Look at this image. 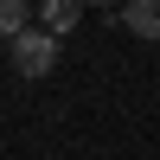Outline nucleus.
I'll use <instances>...</instances> for the list:
<instances>
[{"label":"nucleus","mask_w":160,"mask_h":160,"mask_svg":"<svg viewBox=\"0 0 160 160\" xmlns=\"http://www.w3.org/2000/svg\"><path fill=\"white\" fill-rule=\"evenodd\" d=\"M7 58H13V71L19 77H51V64H58V38L45 32V26H26V32H13L7 38Z\"/></svg>","instance_id":"f257e3e1"},{"label":"nucleus","mask_w":160,"mask_h":160,"mask_svg":"<svg viewBox=\"0 0 160 160\" xmlns=\"http://www.w3.org/2000/svg\"><path fill=\"white\" fill-rule=\"evenodd\" d=\"M122 26L135 38H148V45H160V0H128V7H122Z\"/></svg>","instance_id":"f03ea898"},{"label":"nucleus","mask_w":160,"mask_h":160,"mask_svg":"<svg viewBox=\"0 0 160 160\" xmlns=\"http://www.w3.org/2000/svg\"><path fill=\"white\" fill-rule=\"evenodd\" d=\"M38 19H45V32H51V38H64L77 19H83V0H45V7H38Z\"/></svg>","instance_id":"7ed1b4c3"},{"label":"nucleus","mask_w":160,"mask_h":160,"mask_svg":"<svg viewBox=\"0 0 160 160\" xmlns=\"http://www.w3.org/2000/svg\"><path fill=\"white\" fill-rule=\"evenodd\" d=\"M26 32V0H0V38Z\"/></svg>","instance_id":"20e7f679"},{"label":"nucleus","mask_w":160,"mask_h":160,"mask_svg":"<svg viewBox=\"0 0 160 160\" xmlns=\"http://www.w3.org/2000/svg\"><path fill=\"white\" fill-rule=\"evenodd\" d=\"M83 7H115V0H83Z\"/></svg>","instance_id":"39448f33"}]
</instances>
